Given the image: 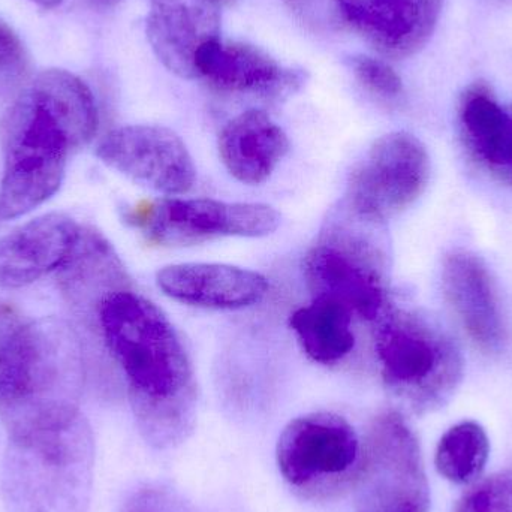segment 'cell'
<instances>
[{
    "mask_svg": "<svg viewBox=\"0 0 512 512\" xmlns=\"http://www.w3.org/2000/svg\"><path fill=\"white\" fill-rule=\"evenodd\" d=\"M98 321L128 381L140 435L155 450L179 447L194 432L198 393L191 358L173 322L129 289L104 301Z\"/></svg>",
    "mask_w": 512,
    "mask_h": 512,
    "instance_id": "cell-1",
    "label": "cell"
},
{
    "mask_svg": "<svg viewBox=\"0 0 512 512\" xmlns=\"http://www.w3.org/2000/svg\"><path fill=\"white\" fill-rule=\"evenodd\" d=\"M98 129V110L87 84L63 69L41 72L0 122L5 155L0 219L26 215L62 185L71 153Z\"/></svg>",
    "mask_w": 512,
    "mask_h": 512,
    "instance_id": "cell-2",
    "label": "cell"
},
{
    "mask_svg": "<svg viewBox=\"0 0 512 512\" xmlns=\"http://www.w3.org/2000/svg\"><path fill=\"white\" fill-rule=\"evenodd\" d=\"M83 379L74 330L57 318L26 321L0 360V417L9 438L74 420Z\"/></svg>",
    "mask_w": 512,
    "mask_h": 512,
    "instance_id": "cell-3",
    "label": "cell"
},
{
    "mask_svg": "<svg viewBox=\"0 0 512 512\" xmlns=\"http://www.w3.org/2000/svg\"><path fill=\"white\" fill-rule=\"evenodd\" d=\"M95 441L78 414L65 426L9 438L2 471L6 512H87Z\"/></svg>",
    "mask_w": 512,
    "mask_h": 512,
    "instance_id": "cell-4",
    "label": "cell"
},
{
    "mask_svg": "<svg viewBox=\"0 0 512 512\" xmlns=\"http://www.w3.org/2000/svg\"><path fill=\"white\" fill-rule=\"evenodd\" d=\"M382 378L415 414L442 408L463 378V355L441 324L418 312L388 313L375 333Z\"/></svg>",
    "mask_w": 512,
    "mask_h": 512,
    "instance_id": "cell-5",
    "label": "cell"
},
{
    "mask_svg": "<svg viewBox=\"0 0 512 512\" xmlns=\"http://www.w3.org/2000/svg\"><path fill=\"white\" fill-rule=\"evenodd\" d=\"M352 489L355 512H429L420 444L400 412H381L369 424Z\"/></svg>",
    "mask_w": 512,
    "mask_h": 512,
    "instance_id": "cell-6",
    "label": "cell"
},
{
    "mask_svg": "<svg viewBox=\"0 0 512 512\" xmlns=\"http://www.w3.org/2000/svg\"><path fill=\"white\" fill-rule=\"evenodd\" d=\"M283 480L306 499H330L354 486L361 442L333 412H312L286 424L276 447Z\"/></svg>",
    "mask_w": 512,
    "mask_h": 512,
    "instance_id": "cell-7",
    "label": "cell"
},
{
    "mask_svg": "<svg viewBox=\"0 0 512 512\" xmlns=\"http://www.w3.org/2000/svg\"><path fill=\"white\" fill-rule=\"evenodd\" d=\"M125 221L155 245L192 246L222 237L270 236L280 215L267 204L170 197L137 204L126 210Z\"/></svg>",
    "mask_w": 512,
    "mask_h": 512,
    "instance_id": "cell-8",
    "label": "cell"
},
{
    "mask_svg": "<svg viewBox=\"0 0 512 512\" xmlns=\"http://www.w3.org/2000/svg\"><path fill=\"white\" fill-rule=\"evenodd\" d=\"M430 174L429 152L415 135L403 131L382 135L349 176V209L369 222L388 221L420 200Z\"/></svg>",
    "mask_w": 512,
    "mask_h": 512,
    "instance_id": "cell-9",
    "label": "cell"
},
{
    "mask_svg": "<svg viewBox=\"0 0 512 512\" xmlns=\"http://www.w3.org/2000/svg\"><path fill=\"white\" fill-rule=\"evenodd\" d=\"M96 155L108 167L168 197L186 194L197 180V168L188 147L165 126L114 129L99 143Z\"/></svg>",
    "mask_w": 512,
    "mask_h": 512,
    "instance_id": "cell-10",
    "label": "cell"
},
{
    "mask_svg": "<svg viewBox=\"0 0 512 512\" xmlns=\"http://www.w3.org/2000/svg\"><path fill=\"white\" fill-rule=\"evenodd\" d=\"M304 276L313 297H325L360 318H379L387 304V286L378 255L355 240H330L310 249Z\"/></svg>",
    "mask_w": 512,
    "mask_h": 512,
    "instance_id": "cell-11",
    "label": "cell"
},
{
    "mask_svg": "<svg viewBox=\"0 0 512 512\" xmlns=\"http://www.w3.org/2000/svg\"><path fill=\"white\" fill-rule=\"evenodd\" d=\"M442 289L471 342L484 354H499L507 346L510 330L486 262L469 251L451 252L442 265Z\"/></svg>",
    "mask_w": 512,
    "mask_h": 512,
    "instance_id": "cell-12",
    "label": "cell"
},
{
    "mask_svg": "<svg viewBox=\"0 0 512 512\" xmlns=\"http://www.w3.org/2000/svg\"><path fill=\"white\" fill-rule=\"evenodd\" d=\"M198 78L222 92L280 101L301 89L304 74L285 68L261 48L242 42H209L198 51Z\"/></svg>",
    "mask_w": 512,
    "mask_h": 512,
    "instance_id": "cell-13",
    "label": "cell"
},
{
    "mask_svg": "<svg viewBox=\"0 0 512 512\" xmlns=\"http://www.w3.org/2000/svg\"><path fill=\"white\" fill-rule=\"evenodd\" d=\"M444 0H345L346 24L382 56H414L432 38Z\"/></svg>",
    "mask_w": 512,
    "mask_h": 512,
    "instance_id": "cell-14",
    "label": "cell"
},
{
    "mask_svg": "<svg viewBox=\"0 0 512 512\" xmlns=\"http://www.w3.org/2000/svg\"><path fill=\"white\" fill-rule=\"evenodd\" d=\"M218 0H152L147 36L165 68L188 80L198 78V51L219 39Z\"/></svg>",
    "mask_w": 512,
    "mask_h": 512,
    "instance_id": "cell-15",
    "label": "cell"
},
{
    "mask_svg": "<svg viewBox=\"0 0 512 512\" xmlns=\"http://www.w3.org/2000/svg\"><path fill=\"white\" fill-rule=\"evenodd\" d=\"M156 283L167 297L204 309L236 310L255 306L267 295L261 273L213 262H186L162 268Z\"/></svg>",
    "mask_w": 512,
    "mask_h": 512,
    "instance_id": "cell-16",
    "label": "cell"
},
{
    "mask_svg": "<svg viewBox=\"0 0 512 512\" xmlns=\"http://www.w3.org/2000/svg\"><path fill=\"white\" fill-rule=\"evenodd\" d=\"M56 271L63 297L81 315L99 313L110 295L128 289V274L119 255L95 228L80 227Z\"/></svg>",
    "mask_w": 512,
    "mask_h": 512,
    "instance_id": "cell-17",
    "label": "cell"
},
{
    "mask_svg": "<svg viewBox=\"0 0 512 512\" xmlns=\"http://www.w3.org/2000/svg\"><path fill=\"white\" fill-rule=\"evenodd\" d=\"M68 216L50 213L0 240V288H23L57 270L77 237Z\"/></svg>",
    "mask_w": 512,
    "mask_h": 512,
    "instance_id": "cell-18",
    "label": "cell"
},
{
    "mask_svg": "<svg viewBox=\"0 0 512 512\" xmlns=\"http://www.w3.org/2000/svg\"><path fill=\"white\" fill-rule=\"evenodd\" d=\"M218 149L222 164L237 182L256 186L270 179L289 152V140L267 113L248 110L224 126Z\"/></svg>",
    "mask_w": 512,
    "mask_h": 512,
    "instance_id": "cell-19",
    "label": "cell"
},
{
    "mask_svg": "<svg viewBox=\"0 0 512 512\" xmlns=\"http://www.w3.org/2000/svg\"><path fill=\"white\" fill-rule=\"evenodd\" d=\"M289 325L310 360L334 364L351 354L355 346L352 313L337 301L313 297L292 313Z\"/></svg>",
    "mask_w": 512,
    "mask_h": 512,
    "instance_id": "cell-20",
    "label": "cell"
},
{
    "mask_svg": "<svg viewBox=\"0 0 512 512\" xmlns=\"http://www.w3.org/2000/svg\"><path fill=\"white\" fill-rule=\"evenodd\" d=\"M510 111L502 107L495 93L484 83L469 86L460 96V137L463 146L478 165H483L495 149L508 122Z\"/></svg>",
    "mask_w": 512,
    "mask_h": 512,
    "instance_id": "cell-21",
    "label": "cell"
},
{
    "mask_svg": "<svg viewBox=\"0 0 512 512\" xmlns=\"http://www.w3.org/2000/svg\"><path fill=\"white\" fill-rule=\"evenodd\" d=\"M490 442L486 430L474 421L451 427L438 444L435 465L451 483H474L486 468Z\"/></svg>",
    "mask_w": 512,
    "mask_h": 512,
    "instance_id": "cell-22",
    "label": "cell"
},
{
    "mask_svg": "<svg viewBox=\"0 0 512 512\" xmlns=\"http://www.w3.org/2000/svg\"><path fill=\"white\" fill-rule=\"evenodd\" d=\"M454 512H512V469L475 483L457 502Z\"/></svg>",
    "mask_w": 512,
    "mask_h": 512,
    "instance_id": "cell-23",
    "label": "cell"
},
{
    "mask_svg": "<svg viewBox=\"0 0 512 512\" xmlns=\"http://www.w3.org/2000/svg\"><path fill=\"white\" fill-rule=\"evenodd\" d=\"M349 65L358 83L372 95L385 101H393L402 95V78L384 60L369 56H354L349 60Z\"/></svg>",
    "mask_w": 512,
    "mask_h": 512,
    "instance_id": "cell-24",
    "label": "cell"
},
{
    "mask_svg": "<svg viewBox=\"0 0 512 512\" xmlns=\"http://www.w3.org/2000/svg\"><path fill=\"white\" fill-rule=\"evenodd\" d=\"M295 17L313 32L333 33L346 26L345 0H286Z\"/></svg>",
    "mask_w": 512,
    "mask_h": 512,
    "instance_id": "cell-25",
    "label": "cell"
},
{
    "mask_svg": "<svg viewBox=\"0 0 512 512\" xmlns=\"http://www.w3.org/2000/svg\"><path fill=\"white\" fill-rule=\"evenodd\" d=\"M27 68V56L14 30L0 20V80L20 78Z\"/></svg>",
    "mask_w": 512,
    "mask_h": 512,
    "instance_id": "cell-26",
    "label": "cell"
},
{
    "mask_svg": "<svg viewBox=\"0 0 512 512\" xmlns=\"http://www.w3.org/2000/svg\"><path fill=\"white\" fill-rule=\"evenodd\" d=\"M508 111H510V116H508L507 125L502 131L495 149L484 162L483 168L512 191V107L508 108Z\"/></svg>",
    "mask_w": 512,
    "mask_h": 512,
    "instance_id": "cell-27",
    "label": "cell"
},
{
    "mask_svg": "<svg viewBox=\"0 0 512 512\" xmlns=\"http://www.w3.org/2000/svg\"><path fill=\"white\" fill-rule=\"evenodd\" d=\"M24 324H26V319L21 316V313L14 306L8 303H0V360L5 355L9 343L12 342L15 334Z\"/></svg>",
    "mask_w": 512,
    "mask_h": 512,
    "instance_id": "cell-28",
    "label": "cell"
},
{
    "mask_svg": "<svg viewBox=\"0 0 512 512\" xmlns=\"http://www.w3.org/2000/svg\"><path fill=\"white\" fill-rule=\"evenodd\" d=\"M39 5L45 6V8H56L63 0H35Z\"/></svg>",
    "mask_w": 512,
    "mask_h": 512,
    "instance_id": "cell-29",
    "label": "cell"
},
{
    "mask_svg": "<svg viewBox=\"0 0 512 512\" xmlns=\"http://www.w3.org/2000/svg\"><path fill=\"white\" fill-rule=\"evenodd\" d=\"M96 2L102 3V5H114V3L120 2V0H96Z\"/></svg>",
    "mask_w": 512,
    "mask_h": 512,
    "instance_id": "cell-30",
    "label": "cell"
},
{
    "mask_svg": "<svg viewBox=\"0 0 512 512\" xmlns=\"http://www.w3.org/2000/svg\"><path fill=\"white\" fill-rule=\"evenodd\" d=\"M501 3H508V5H512V0H498Z\"/></svg>",
    "mask_w": 512,
    "mask_h": 512,
    "instance_id": "cell-31",
    "label": "cell"
}]
</instances>
